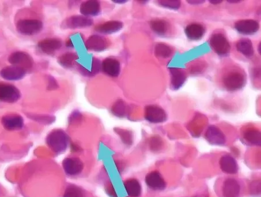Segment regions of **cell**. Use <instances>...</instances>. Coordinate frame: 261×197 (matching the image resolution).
Masks as SVG:
<instances>
[{
    "mask_svg": "<svg viewBox=\"0 0 261 197\" xmlns=\"http://www.w3.org/2000/svg\"><path fill=\"white\" fill-rule=\"evenodd\" d=\"M69 140L68 135L63 130L55 129L47 137L46 142L53 152L60 153L66 151Z\"/></svg>",
    "mask_w": 261,
    "mask_h": 197,
    "instance_id": "6da1fadb",
    "label": "cell"
},
{
    "mask_svg": "<svg viewBox=\"0 0 261 197\" xmlns=\"http://www.w3.org/2000/svg\"><path fill=\"white\" fill-rule=\"evenodd\" d=\"M223 81L224 86L228 91H236L245 86L246 76L245 73L233 69L224 75Z\"/></svg>",
    "mask_w": 261,
    "mask_h": 197,
    "instance_id": "7a4b0ae2",
    "label": "cell"
},
{
    "mask_svg": "<svg viewBox=\"0 0 261 197\" xmlns=\"http://www.w3.org/2000/svg\"><path fill=\"white\" fill-rule=\"evenodd\" d=\"M242 190V183L239 179L226 177L223 179L221 184V196L222 197H240Z\"/></svg>",
    "mask_w": 261,
    "mask_h": 197,
    "instance_id": "3957f363",
    "label": "cell"
},
{
    "mask_svg": "<svg viewBox=\"0 0 261 197\" xmlns=\"http://www.w3.org/2000/svg\"><path fill=\"white\" fill-rule=\"evenodd\" d=\"M43 28L42 22L37 19H22L16 24L17 31L20 34L26 36L38 34Z\"/></svg>",
    "mask_w": 261,
    "mask_h": 197,
    "instance_id": "277c9868",
    "label": "cell"
},
{
    "mask_svg": "<svg viewBox=\"0 0 261 197\" xmlns=\"http://www.w3.org/2000/svg\"><path fill=\"white\" fill-rule=\"evenodd\" d=\"M8 62L11 63L12 65L18 66L26 71L29 69H31L34 63L31 56L28 53L22 51L12 53L9 56Z\"/></svg>",
    "mask_w": 261,
    "mask_h": 197,
    "instance_id": "5b68a950",
    "label": "cell"
},
{
    "mask_svg": "<svg viewBox=\"0 0 261 197\" xmlns=\"http://www.w3.org/2000/svg\"><path fill=\"white\" fill-rule=\"evenodd\" d=\"M210 45L216 54L221 56L228 55L231 46L226 36L220 33L213 34L210 39Z\"/></svg>",
    "mask_w": 261,
    "mask_h": 197,
    "instance_id": "8992f818",
    "label": "cell"
},
{
    "mask_svg": "<svg viewBox=\"0 0 261 197\" xmlns=\"http://www.w3.org/2000/svg\"><path fill=\"white\" fill-rule=\"evenodd\" d=\"M21 98V91L16 86L6 83H0V101L7 103H14Z\"/></svg>",
    "mask_w": 261,
    "mask_h": 197,
    "instance_id": "52a82bcc",
    "label": "cell"
},
{
    "mask_svg": "<svg viewBox=\"0 0 261 197\" xmlns=\"http://www.w3.org/2000/svg\"><path fill=\"white\" fill-rule=\"evenodd\" d=\"M145 118L153 123H160L165 122L167 119L166 112L160 106L149 105L145 108Z\"/></svg>",
    "mask_w": 261,
    "mask_h": 197,
    "instance_id": "ba28073f",
    "label": "cell"
},
{
    "mask_svg": "<svg viewBox=\"0 0 261 197\" xmlns=\"http://www.w3.org/2000/svg\"><path fill=\"white\" fill-rule=\"evenodd\" d=\"M92 24L91 19L85 16L76 15L65 19L61 26L64 29H75L88 28Z\"/></svg>",
    "mask_w": 261,
    "mask_h": 197,
    "instance_id": "9c48e42d",
    "label": "cell"
},
{
    "mask_svg": "<svg viewBox=\"0 0 261 197\" xmlns=\"http://www.w3.org/2000/svg\"><path fill=\"white\" fill-rule=\"evenodd\" d=\"M1 123L3 127L8 131L21 130L24 126V119L17 113H9L2 116Z\"/></svg>",
    "mask_w": 261,
    "mask_h": 197,
    "instance_id": "30bf717a",
    "label": "cell"
},
{
    "mask_svg": "<svg viewBox=\"0 0 261 197\" xmlns=\"http://www.w3.org/2000/svg\"><path fill=\"white\" fill-rule=\"evenodd\" d=\"M205 139L210 144L223 145L226 142V137L218 127L210 125L205 133Z\"/></svg>",
    "mask_w": 261,
    "mask_h": 197,
    "instance_id": "8fae6325",
    "label": "cell"
},
{
    "mask_svg": "<svg viewBox=\"0 0 261 197\" xmlns=\"http://www.w3.org/2000/svg\"><path fill=\"white\" fill-rule=\"evenodd\" d=\"M145 183L150 189L162 191L166 188V182L161 173L158 171L150 172L145 177Z\"/></svg>",
    "mask_w": 261,
    "mask_h": 197,
    "instance_id": "7c38bea8",
    "label": "cell"
},
{
    "mask_svg": "<svg viewBox=\"0 0 261 197\" xmlns=\"http://www.w3.org/2000/svg\"><path fill=\"white\" fill-rule=\"evenodd\" d=\"M63 169L67 175L76 176L80 174L83 171L84 165L79 158H68L63 160Z\"/></svg>",
    "mask_w": 261,
    "mask_h": 197,
    "instance_id": "4fadbf2b",
    "label": "cell"
},
{
    "mask_svg": "<svg viewBox=\"0 0 261 197\" xmlns=\"http://www.w3.org/2000/svg\"><path fill=\"white\" fill-rule=\"evenodd\" d=\"M26 71L18 66L11 65L6 66L0 71V76L8 81H18L25 78Z\"/></svg>",
    "mask_w": 261,
    "mask_h": 197,
    "instance_id": "5bb4252c",
    "label": "cell"
},
{
    "mask_svg": "<svg viewBox=\"0 0 261 197\" xmlns=\"http://www.w3.org/2000/svg\"><path fill=\"white\" fill-rule=\"evenodd\" d=\"M235 28L240 34L252 35L259 31L260 25L259 23L254 20H240L235 23Z\"/></svg>",
    "mask_w": 261,
    "mask_h": 197,
    "instance_id": "9a60e30c",
    "label": "cell"
},
{
    "mask_svg": "<svg viewBox=\"0 0 261 197\" xmlns=\"http://www.w3.org/2000/svg\"><path fill=\"white\" fill-rule=\"evenodd\" d=\"M62 43L58 38H46L38 43V47L40 51L45 54L51 55L62 48Z\"/></svg>",
    "mask_w": 261,
    "mask_h": 197,
    "instance_id": "2e32d148",
    "label": "cell"
},
{
    "mask_svg": "<svg viewBox=\"0 0 261 197\" xmlns=\"http://www.w3.org/2000/svg\"><path fill=\"white\" fill-rule=\"evenodd\" d=\"M220 167L222 171L229 175H234L238 172L239 166L235 158L230 155H224L220 158Z\"/></svg>",
    "mask_w": 261,
    "mask_h": 197,
    "instance_id": "e0dca14e",
    "label": "cell"
},
{
    "mask_svg": "<svg viewBox=\"0 0 261 197\" xmlns=\"http://www.w3.org/2000/svg\"><path fill=\"white\" fill-rule=\"evenodd\" d=\"M108 46L109 43L106 38L97 35L90 36L86 42L87 49L94 52L105 51Z\"/></svg>",
    "mask_w": 261,
    "mask_h": 197,
    "instance_id": "ac0fdd59",
    "label": "cell"
},
{
    "mask_svg": "<svg viewBox=\"0 0 261 197\" xmlns=\"http://www.w3.org/2000/svg\"><path fill=\"white\" fill-rule=\"evenodd\" d=\"M171 85L174 90L181 88L187 78L186 73L183 70L179 68H170Z\"/></svg>",
    "mask_w": 261,
    "mask_h": 197,
    "instance_id": "d6986e66",
    "label": "cell"
},
{
    "mask_svg": "<svg viewBox=\"0 0 261 197\" xmlns=\"http://www.w3.org/2000/svg\"><path fill=\"white\" fill-rule=\"evenodd\" d=\"M102 68L106 74L113 78L118 77L120 72V62L115 58H106L102 63Z\"/></svg>",
    "mask_w": 261,
    "mask_h": 197,
    "instance_id": "ffe728a7",
    "label": "cell"
},
{
    "mask_svg": "<svg viewBox=\"0 0 261 197\" xmlns=\"http://www.w3.org/2000/svg\"><path fill=\"white\" fill-rule=\"evenodd\" d=\"M122 28L123 23L121 22L112 21L96 26L95 30L102 34H112L120 31Z\"/></svg>",
    "mask_w": 261,
    "mask_h": 197,
    "instance_id": "44dd1931",
    "label": "cell"
},
{
    "mask_svg": "<svg viewBox=\"0 0 261 197\" xmlns=\"http://www.w3.org/2000/svg\"><path fill=\"white\" fill-rule=\"evenodd\" d=\"M185 31L187 38L192 41H198L203 37L205 29L199 23H192L186 27Z\"/></svg>",
    "mask_w": 261,
    "mask_h": 197,
    "instance_id": "7402d4cb",
    "label": "cell"
},
{
    "mask_svg": "<svg viewBox=\"0 0 261 197\" xmlns=\"http://www.w3.org/2000/svg\"><path fill=\"white\" fill-rule=\"evenodd\" d=\"M100 4L98 1L95 0H89L82 3L80 6V12L86 16H96L99 15L100 12Z\"/></svg>",
    "mask_w": 261,
    "mask_h": 197,
    "instance_id": "603a6c76",
    "label": "cell"
},
{
    "mask_svg": "<svg viewBox=\"0 0 261 197\" xmlns=\"http://www.w3.org/2000/svg\"><path fill=\"white\" fill-rule=\"evenodd\" d=\"M124 187L127 194L130 197H139L142 195V186L136 179L126 180L124 182Z\"/></svg>",
    "mask_w": 261,
    "mask_h": 197,
    "instance_id": "cb8c5ba5",
    "label": "cell"
},
{
    "mask_svg": "<svg viewBox=\"0 0 261 197\" xmlns=\"http://www.w3.org/2000/svg\"><path fill=\"white\" fill-rule=\"evenodd\" d=\"M237 51L247 57L254 55V51L252 41L249 39H240L236 44Z\"/></svg>",
    "mask_w": 261,
    "mask_h": 197,
    "instance_id": "d4e9b609",
    "label": "cell"
},
{
    "mask_svg": "<svg viewBox=\"0 0 261 197\" xmlns=\"http://www.w3.org/2000/svg\"><path fill=\"white\" fill-rule=\"evenodd\" d=\"M150 27L157 34L163 35L168 31L170 26L168 23L162 19H155L150 22Z\"/></svg>",
    "mask_w": 261,
    "mask_h": 197,
    "instance_id": "484cf974",
    "label": "cell"
},
{
    "mask_svg": "<svg viewBox=\"0 0 261 197\" xmlns=\"http://www.w3.org/2000/svg\"><path fill=\"white\" fill-rule=\"evenodd\" d=\"M78 58V56L75 53H66L59 56L58 62L63 68H71L74 66L75 62Z\"/></svg>",
    "mask_w": 261,
    "mask_h": 197,
    "instance_id": "4316f807",
    "label": "cell"
},
{
    "mask_svg": "<svg viewBox=\"0 0 261 197\" xmlns=\"http://www.w3.org/2000/svg\"><path fill=\"white\" fill-rule=\"evenodd\" d=\"M244 139L251 144L254 145L261 144V133L259 130L253 129L247 130L244 134Z\"/></svg>",
    "mask_w": 261,
    "mask_h": 197,
    "instance_id": "83f0119b",
    "label": "cell"
},
{
    "mask_svg": "<svg viewBox=\"0 0 261 197\" xmlns=\"http://www.w3.org/2000/svg\"><path fill=\"white\" fill-rule=\"evenodd\" d=\"M173 49L165 43H158L155 48V54L160 58H167L172 55Z\"/></svg>",
    "mask_w": 261,
    "mask_h": 197,
    "instance_id": "f1b7e54d",
    "label": "cell"
},
{
    "mask_svg": "<svg viewBox=\"0 0 261 197\" xmlns=\"http://www.w3.org/2000/svg\"><path fill=\"white\" fill-rule=\"evenodd\" d=\"M112 111L116 116L118 117H123L126 114L127 106L124 102L119 100L113 105Z\"/></svg>",
    "mask_w": 261,
    "mask_h": 197,
    "instance_id": "f546056e",
    "label": "cell"
},
{
    "mask_svg": "<svg viewBox=\"0 0 261 197\" xmlns=\"http://www.w3.org/2000/svg\"><path fill=\"white\" fill-rule=\"evenodd\" d=\"M63 197H85L83 190L74 185L67 187Z\"/></svg>",
    "mask_w": 261,
    "mask_h": 197,
    "instance_id": "4dcf8cb0",
    "label": "cell"
},
{
    "mask_svg": "<svg viewBox=\"0 0 261 197\" xmlns=\"http://www.w3.org/2000/svg\"><path fill=\"white\" fill-rule=\"evenodd\" d=\"M28 116L29 118L43 124H50L55 121V116L50 115L29 114Z\"/></svg>",
    "mask_w": 261,
    "mask_h": 197,
    "instance_id": "1f68e13d",
    "label": "cell"
},
{
    "mask_svg": "<svg viewBox=\"0 0 261 197\" xmlns=\"http://www.w3.org/2000/svg\"><path fill=\"white\" fill-rule=\"evenodd\" d=\"M158 2L163 7L172 9H178L181 5V2L179 0H161Z\"/></svg>",
    "mask_w": 261,
    "mask_h": 197,
    "instance_id": "d6a6232c",
    "label": "cell"
},
{
    "mask_svg": "<svg viewBox=\"0 0 261 197\" xmlns=\"http://www.w3.org/2000/svg\"><path fill=\"white\" fill-rule=\"evenodd\" d=\"M116 132L119 135L123 142L126 143H129L130 141H132L131 136H130L129 132L120 129H116Z\"/></svg>",
    "mask_w": 261,
    "mask_h": 197,
    "instance_id": "836d02e7",
    "label": "cell"
},
{
    "mask_svg": "<svg viewBox=\"0 0 261 197\" xmlns=\"http://www.w3.org/2000/svg\"><path fill=\"white\" fill-rule=\"evenodd\" d=\"M58 87V83L52 76H49L48 88L49 90L55 89Z\"/></svg>",
    "mask_w": 261,
    "mask_h": 197,
    "instance_id": "e575fe53",
    "label": "cell"
},
{
    "mask_svg": "<svg viewBox=\"0 0 261 197\" xmlns=\"http://www.w3.org/2000/svg\"><path fill=\"white\" fill-rule=\"evenodd\" d=\"M189 3V4H192V5H199V4H202L203 3L205 2V1H201V0H195V1H187Z\"/></svg>",
    "mask_w": 261,
    "mask_h": 197,
    "instance_id": "d590c367",
    "label": "cell"
},
{
    "mask_svg": "<svg viewBox=\"0 0 261 197\" xmlns=\"http://www.w3.org/2000/svg\"><path fill=\"white\" fill-rule=\"evenodd\" d=\"M222 1H215V0H213V1H210V2H211L212 4L214 5H217L220 4L221 2H222Z\"/></svg>",
    "mask_w": 261,
    "mask_h": 197,
    "instance_id": "8d00e7d4",
    "label": "cell"
},
{
    "mask_svg": "<svg viewBox=\"0 0 261 197\" xmlns=\"http://www.w3.org/2000/svg\"><path fill=\"white\" fill-rule=\"evenodd\" d=\"M116 3H118V2H119V3H125V2H126L127 1H114Z\"/></svg>",
    "mask_w": 261,
    "mask_h": 197,
    "instance_id": "74e56055",
    "label": "cell"
},
{
    "mask_svg": "<svg viewBox=\"0 0 261 197\" xmlns=\"http://www.w3.org/2000/svg\"><path fill=\"white\" fill-rule=\"evenodd\" d=\"M229 2L231 3H233V2L237 3V2H239L240 1H229Z\"/></svg>",
    "mask_w": 261,
    "mask_h": 197,
    "instance_id": "f35d334b",
    "label": "cell"
}]
</instances>
